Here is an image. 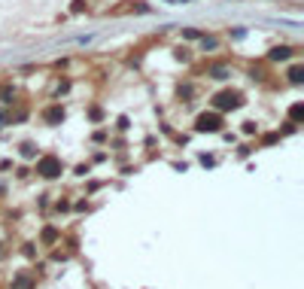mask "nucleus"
Instances as JSON below:
<instances>
[{"label": "nucleus", "mask_w": 304, "mask_h": 289, "mask_svg": "<svg viewBox=\"0 0 304 289\" xmlns=\"http://www.w3.org/2000/svg\"><path fill=\"white\" fill-rule=\"evenodd\" d=\"M21 155H24V158H33V143H24V146H21Z\"/></svg>", "instance_id": "4468645a"}, {"label": "nucleus", "mask_w": 304, "mask_h": 289, "mask_svg": "<svg viewBox=\"0 0 304 289\" xmlns=\"http://www.w3.org/2000/svg\"><path fill=\"white\" fill-rule=\"evenodd\" d=\"M207 76H210V79L225 82V79L231 76V67H225V64H210V67H207Z\"/></svg>", "instance_id": "20e7f679"}, {"label": "nucleus", "mask_w": 304, "mask_h": 289, "mask_svg": "<svg viewBox=\"0 0 304 289\" xmlns=\"http://www.w3.org/2000/svg\"><path fill=\"white\" fill-rule=\"evenodd\" d=\"M289 58H295V49H289V46H277L268 55V61H289Z\"/></svg>", "instance_id": "39448f33"}, {"label": "nucleus", "mask_w": 304, "mask_h": 289, "mask_svg": "<svg viewBox=\"0 0 304 289\" xmlns=\"http://www.w3.org/2000/svg\"><path fill=\"white\" fill-rule=\"evenodd\" d=\"M55 238H58V232H55V229H46V232H43V244H52Z\"/></svg>", "instance_id": "ddd939ff"}, {"label": "nucleus", "mask_w": 304, "mask_h": 289, "mask_svg": "<svg viewBox=\"0 0 304 289\" xmlns=\"http://www.w3.org/2000/svg\"><path fill=\"white\" fill-rule=\"evenodd\" d=\"M12 289H33V280L27 274H15L12 277Z\"/></svg>", "instance_id": "0eeeda50"}, {"label": "nucleus", "mask_w": 304, "mask_h": 289, "mask_svg": "<svg viewBox=\"0 0 304 289\" xmlns=\"http://www.w3.org/2000/svg\"><path fill=\"white\" fill-rule=\"evenodd\" d=\"M61 119H64V110H61V107H58V104H55V107H49V110H46V122H49V125H58V122H61Z\"/></svg>", "instance_id": "423d86ee"}, {"label": "nucleus", "mask_w": 304, "mask_h": 289, "mask_svg": "<svg viewBox=\"0 0 304 289\" xmlns=\"http://www.w3.org/2000/svg\"><path fill=\"white\" fill-rule=\"evenodd\" d=\"M241 107V94L238 91H219L216 98H213V110L216 113H222V110H238Z\"/></svg>", "instance_id": "7ed1b4c3"}, {"label": "nucleus", "mask_w": 304, "mask_h": 289, "mask_svg": "<svg viewBox=\"0 0 304 289\" xmlns=\"http://www.w3.org/2000/svg\"><path fill=\"white\" fill-rule=\"evenodd\" d=\"M289 82H292V85H301L304 82V67L301 64H295V67L289 70Z\"/></svg>", "instance_id": "6e6552de"}, {"label": "nucleus", "mask_w": 304, "mask_h": 289, "mask_svg": "<svg viewBox=\"0 0 304 289\" xmlns=\"http://www.w3.org/2000/svg\"><path fill=\"white\" fill-rule=\"evenodd\" d=\"M195 131L198 134H216V131H222V113H201L198 119H195Z\"/></svg>", "instance_id": "f257e3e1"}, {"label": "nucleus", "mask_w": 304, "mask_h": 289, "mask_svg": "<svg viewBox=\"0 0 304 289\" xmlns=\"http://www.w3.org/2000/svg\"><path fill=\"white\" fill-rule=\"evenodd\" d=\"M183 37H186V40H201V30H198V27H186Z\"/></svg>", "instance_id": "f8f14e48"}, {"label": "nucleus", "mask_w": 304, "mask_h": 289, "mask_svg": "<svg viewBox=\"0 0 304 289\" xmlns=\"http://www.w3.org/2000/svg\"><path fill=\"white\" fill-rule=\"evenodd\" d=\"M201 49H204V52H213V49H219V40H216V37H204V34H201Z\"/></svg>", "instance_id": "9d476101"}, {"label": "nucleus", "mask_w": 304, "mask_h": 289, "mask_svg": "<svg viewBox=\"0 0 304 289\" xmlns=\"http://www.w3.org/2000/svg\"><path fill=\"white\" fill-rule=\"evenodd\" d=\"M61 171H64V165H61L58 155H43V158H37V174H40V177L55 180V177H61Z\"/></svg>", "instance_id": "f03ea898"}, {"label": "nucleus", "mask_w": 304, "mask_h": 289, "mask_svg": "<svg viewBox=\"0 0 304 289\" xmlns=\"http://www.w3.org/2000/svg\"><path fill=\"white\" fill-rule=\"evenodd\" d=\"M167 3H192V0H167Z\"/></svg>", "instance_id": "dca6fc26"}, {"label": "nucleus", "mask_w": 304, "mask_h": 289, "mask_svg": "<svg viewBox=\"0 0 304 289\" xmlns=\"http://www.w3.org/2000/svg\"><path fill=\"white\" fill-rule=\"evenodd\" d=\"M301 119H304V104H292V110H289V122L298 125Z\"/></svg>", "instance_id": "1a4fd4ad"}, {"label": "nucleus", "mask_w": 304, "mask_h": 289, "mask_svg": "<svg viewBox=\"0 0 304 289\" xmlns=\"http://www.w3.org/2000/svg\"><path fill=\"white\" fill-rule=\"evenodd\" d=\"M0 104H3V107H12V104H15V91H12V88H3V91H0Z\"/></svg>", "instance_id": "9b49d317"}, {"label": "nucleus", "mask_w": 304, "mask_h": 289, "mask_svg": "<svg viewBox=\"0 0 304 289\" xmlns=\"http://www.w3.org/2000/svg\"><path fill=\"white\" fill-rule=\"evenodd\" d=\"M180 94H183V98H192V94H195V88H192V85H183V88H180Z\"/></svg>", "instance_id": "2eb2a0df"}]
</instances>
